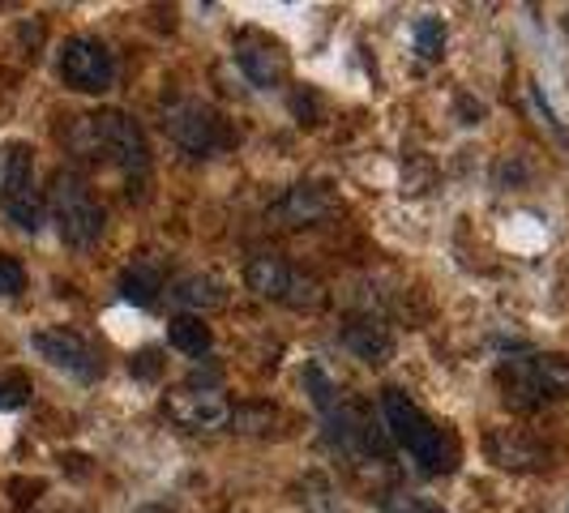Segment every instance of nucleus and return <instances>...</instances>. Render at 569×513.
Masks as SVG:
<instances>
[{
	"instance_id": "412c9836",
	"label": "nucleus",
	"mask_w": 569,
	"mask_h": 513,
	"mask_svg": "<svg viewBox=\"0 0 569 513\" xmlns=\"http://www.w3.org/2000/svg\"><path fill=\"white\" fill-rule=\"evenodd\" d=\"M300 505H309L313 513H342L339 496H335V487H330V480L326 475H309L305 484H300Z\"/></svg>"
},
{
	"instance_id": "20e7f679",
	"label": "nucleus",
	"mask_w": 569,
	"mask_h": 513,
	"mask_svg": "<svg viewBox=\"0 0 569 513\" xmlns=\"http://www.w3.org/2000/svg\"><path fill=\"white\" fill-rule=\"evenodd\" d=\"M48 210H52V223H57L60 240L69 244V249H94L99 240H103V228H108V214H103V205L94 201L90 193V184H86L78 171L69 168H57L52 171V180H48Z\"/></svg>"
},
{
	"instance_id": "dca6fc26",
	"label": "nucleus",
	"mask_w": 569,
	"mask_h": 513,
	"mask_svg": "<svg viewBox=\"0 0 569 513\" xmlns=\"http://www.w3.org/2000/svg\"><path fill=\"white\" fill-rule=\"evenodd\" d=\"M168 342L180 351V355H193V360H201L210 346H214V334H210V325L201 321V316L193 313H180L168 321Z\"/></svg>"
},
{
	"instance_id": "4be33fe9",
	"label": "nucleus",
	"mask_w": 569,
	"mask_h": 513,
	"mask_svg": "<svg viewBox=\"0 0 569 513\" xmlns=\"http://www.w3.org/2000/svg\"><path fill=\"white\" fill-rule=\"evenodd\" d=\"M27 291V265L18 256H4L0 253V295L4 300H18Z\"/></svg>"
},
{
	"instance_id": "ddd939ff",
	"label": "nucleus",
	"mask_w": 569,
	"mask_h": 513,
	"mask_svg": "<svg viewBox=\"0 0 569 513\" xmlns=\"http://www.w3.org/2000/svg\"><path fill=\"white\" fill-rule=\"evenodd\" d=\"M330 210H335V198H330L326 184H291L283 198L270 205L279 228H313Z\"/></svg>"
},
{
	"instance_id": "b1692460",
	"label": "nucleus",
	"mask_w": 569,
	"mask_h": 513,
	"mask_svg": "<svg viewBox=\"0 0 569 513\" xmlns=\"http://www.w3.org/2000/svg\"><path fill=\"white\" fill-rule=\"evenodd\" d=\"M386 513H446V510L437 501H428V496H407V492H399V496L386 501Z\"/></svg>"
},
{
	"instance_id": "2eb2a0df",
	"label": "nucleus",
	"mask_w": 569,
	"mask_h": 513,
	"mask_svg": "<svg viewBox=\"0 0 569 513\" xmlns=\"http://www.w3.org/2000/svg\"><path fill=\"white\" fill-rule=\"evenodd\" d=\"M180 309H189L193 316H201L206 309H223L228 304V283L219 274H184L176 279L168 291Z\"/></svg>"
},
{
	"instance_id": "a878e982",
	"label": "nucleus",
	"mask_w": 569,
	"mask_h": 513,
	"mask_svg": "<svg viewBox=\"0 0 569 513\" xmlns=\"http://www.w3.org/2000/svg\"><path fill=\"white\" fill-rule=\"evenodd\" d=\"M291 112L300 115V124H317V94L313 90H296V94H291Z\"/></svg>"
},
{
	"instance_id": "6e6552de",
	"label": "nucleus",
	"mask_w": 569,
	"mask_h": 513,
	"mask_svg": "<svg viewBox=\"0 0 569 513\" xmlns=\"http://www.w3.org/2000/svg\"><path fill=\"white\" fill-rule=\"evenodd\" d=\"M30 346H34L39 360H48L52 369L69 372L78 381H94L103 372V360H99L94 342L86 339V334H78V330H69V325H43V330H34Z\"/></svg>"
},
{
	"instance_id": "39448f33",
	"label": "nucleus",
	"mask_w": 569,
	"mask_h": 513,
	"mask_svg": "<svg viewBox=\"0 0 569 513\" xmlns=\"http://www.w3.org/2000/svg\"><path fill=\"white\" fill-rule=\"evenodd\" d=\"M163 129H168L171 142L193 159H214L228 145H236V129L228 124V115L214 112L201 99H176L163 112Z\"/></svg>"
},
{
	"instance_id": "423d86ee",
	"label": "nucleus",
	"mask_w": 569,
	"mask_h": 513,
	"mask_svg": "<svg viewBox=\"0 0 569 513\" xmlns=\"http://www.w3.org/2000/svg\"><path fill=\"white\" fill-rule=\"evenodd\" d=\"M0 210L18 231L43 228V198L34 189V150L30 142H9L0 154Z\"/></svg>"
},
{
	"instance_id": "5701e85b",
	"label": "nucleus",
	"mask_w": 569,
	"mask_h": 513,
	"mask_svg": "<svg viewBox=\"0 0 569 513\" xmlns=\"http://www.w3.org/2000/svg\"><path fill=\"white\" fill-rule=\"evenodd\" d=\"M30 399V381L27 376H0V411H13Z\"/></svg>"
},
{
	"instance_id": "f3484780",
	"label": "nucleus",
	"mask_w": 569,
	"mask_h": 513,
	"mask_svg": "<svg viewBox=\"0 0 569 513\" xmlns=\"http://www.w3.org/2000/svg\"><path fill=\"white\" fill-rule=\"evenodd\" d=\"M159 291H163V274L154 265H129L120 274V295L138 309H154L159 304Z\"/></svg>"
},
{
	"instance_id": "4468645a",
	"label": "nucleus",
	"mask_w": 569,
	"mask_h": 513,
	"mask_svg": "<svg viewBox=\"0 0 569 513\" xmlns=\"http://www.w3.org/2000/svg\"><path fill=\"white\" fill-rule=\"evenodd\" d=\"M244 283L261 300H279L283 304L291 295V283H296V270L279 253H253L244 261Z\"/></svg>"
},
{
	"instance_id": "f03ea898",
	"label": "nucleus",
	"mask_w": 569,
	"mask_h": 513,
	"mask_svg": "<svg viewBox=\"0 0 569 513\" xmlns=\"http://www.w3.org/2000/svg\"><path fill=\"white\" fill-rule=\"evenodd\" d=\"M381 420L390 428V436L399 441L407 457L425 471V475H446L458 466V441L428 420L416 402L407 399L402 390H386L381 394Z\"/></svg>"
},
{
	"instance_id": "6ab92c4d",
	"label": "nucleus",
	"mask_w": 569,
	"mask_h": 513,
	"mask_svg": "<svg viewBox=\"0 0 569 513\" xmlns=\"http://www.w3.org/2000/svg\"><path fill=\"white\" fill-rule=\"evenodd\" d=\"M411 39H416V52L425 60L446 57V22L441 18H420L416 30H411Z\"/></svg>"
},
{
	"instance_id": "bb28decb",
	"label": "nucleus",
	"mask_w": 569,
	"mask_h": 513,
	"mask_svg": "<svg viewBox=\"0 0 569 513\" xmlns=\"http://www.w3.org/2000/svg\"><path fill=\"white\" fill-rule=\"evenodd\" d=\"M458 115H462V124H480V120H485V108H480L476 99L458 94Z\"/></svg>"
},
{
	"instance_id": "7ed1b4c3",
	"label": "nucleus",
	"mask_w": 569,
	"mask_h": 513,
	"mask_svg": "<svg viewBox=\"0 0 569 513\" xmlns=\"http://www.w3.org/2000/svg\"><path fill=\"white\" fill-rule=\"evenodd\" d=\"M501 399L513 411H540L543 402L569 399V355L536 351V355H510L497 369Z\"/></svg>"
},
{
	"instance_id": "f257e3e1",
	"label": "nucleus",
	"mask_w": 569,
	"mask_h": 513,
	"mask_svg": "<svg viewBox=\"0 0 569 513\" xmlns=\"http://www.w3.org/2000/svg\"><path fill=\"white\" fill-rule=\"evenodd\" d=\"M60 138L73 150V159L112 163V168H120L124 175H146V171H150V145H146L142 124L124 112L73 115Z\"/></svg>"
},
{
	"instance_id": "a211bd4d",
	"label": "nucleus",
	"mask_w": 569,
	"mask_h": 513,
	"mask_svg": "<svg viewBox=\"0 0 569 513\" xmlns=\"http://www.w3.org/2000/svg\"><path fill=\"white\" fill-rule=\"evenodd\" d=\"M231 432H244V436H261L279 424V411L270 402H244V406H231Z\"/></svg>"
},
{
	"instance_id": "9d476101",
	"label": "nucleus",
	"mask_w": 569,
	"mask_h": 513,
	"mask_svg": "<svg viewBox=\"0 0 569 513\" xmlns=\"http://www.w3.org/2000/svg\"><path fill=\"white\" fill-rule=\"evenodd\" d=\"M236 64H240V73L253 86H261V90L283 86L287 73H291L287 52L270 34H261V30H240V34H236Z\"/></svg>"
},
{
	"instance_id": "1a4fd4ad",
	"label": "nucleus",
	"mask_w": 569,
	"mask_h": 513,
	"mask_svg": "<svg viewBox=\"0 0 569 513\" xmlns=\"http://www.w3.org/2000/svg\"><path fill=\"white\" fill-rule=\"evenodd\" d=\"M163 415L184 432H214L231 420V406L219 390H193V385H180L163 394Z\"/></svg>"
},
{
	"instance_id": "393cba45",
	"label": "nucleus",
	"mask_w": 569,
	"mask_h": 513,
	"mask_svg": "<svg viewBox=\"0 0 569 513\" xmlns=\"http://www.w3.org/2000/svg\"><path fill=\"white\" fill-rule=\"evenodd\" d=\"M129 372H133L138 381H154V376L163 372V360H159V351H154V346H146V351H138V355L129 360Z\"/></svg>"
},
{
	"instance_id": "9b49d317",
	"label": "nucleus",
	"mask_w": 569,
	"mask_h": 513,
	"mask_svg": "<svg viewBox=\"0 0 569 513\" xmlns=\"http://www.w3.org/2000/svg\"><path fill=\"white\" fill-rule=\"evenodd\" d=\"M485 454L501 471H543L552 462V450L527 428H492L485 436Z\"/></svg>"
},
{
	"instance_id": "aec40b11",
	"label": "nucleus",
	"mask_w": 569,
	"mask_h": 513,
	"mask_svg": "<svg viewBox=\"0 0 569 513\" xmlns=\"http://www.w3.org/2000/svg\"><path fill=\"white\" fill-rule=\"evenodd\" d=\"M305 390H309V399H313L317 411H326V415L339 406V390L330 385V376H326V369H321L317 360L313 364H305Z\"/></svg>"
},
{
	"instance_id": "f8f14e48",
	"label": "nucleus",
	"mask_w": 569,
	"mask_h": 513,
	"mask_svg": "<svg viewBox=\"0 0 569 513\" xmlns=\"http://www.w3.org/2000/svg\"><path fill=\"white\" fill-rule=\"evenodd\" d=\"M342 346H347L360 364H369V369H381V364L395 360V334H390V325H386L381 316H372V313L351 316V321L342 325Z\"/></svg>"
},
{
	"instance_id": "0eeeda50",
	"label": "nucleus",
	"mask_w": 569,
	"mask_h": 513,
	"mask_svg": "<svg viewBox=\"0 0 569 513\" xmlns=\"http://www.w3.org/2000/svg\"><path fill=\"white\" fill-rule=\"evenodd\" d=\"M57 69H60V82L69 86V90H78V94H103L116 82V57L108 52V43L94 39V34L64 39Z\"/></svg>"
}]
</instances>
